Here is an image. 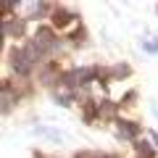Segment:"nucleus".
<instances>
[{"instance_id": "nucleus-5", "label": "nucleus", "mask_w": 158, "mask_h": 158, "mask_svg": "<svg viewBox=\"0 0 158 158\" xmlns=\"http://www.w3.org/2000/svg\"><path fill=\"white\" fill-rule=\"evenodd\" d=\"M50 16H53V27H56V29L69 27V24H71L74 19H77L71 11H66V8H61V6H58V8H53V13H50Z\"/></svg>"}, {"instance_id": "nucleus-11", "label": "nucleus", "mask_w": 158, "mask_h": 158, "mask_svg": "<svg viewBox=\"0 0 158 158\" xmlns=\"http://www.w3.org/2000/svg\"><path fill=\"white\" fill-rule=\"evenodd\" d=\"M100 158H118V156H100Z\"/></svg>"}, {"instance_id": "nucleus-6", "label": "nucleus", "mask_w": 158, "mask_h": 158, "mask_svg": "<svg viewBox=\"0 0 158 158\" xmlns=\"http://www.w3.org/2000/svg\"><path fill=\"white\" fill-rule=\"evenodd\" d=\"M24 29H27V24H24L21 19H16V21H13V19H6V21H3V34H6V37H21Z\"/></svg>"}, {"instance_id": "nucleus-3", "label": "nucleus", "mask_w": 158, "mask_h": 158, "mask_svg": "<svg viewBox=\"0 0 158 158\" xmlns=\"http://www.w3.org/2000/svg\"><path fill=\"white\" fill-rule=\"evenodd\" d=\"M116 129H118V137L121 140H137V135H140V124L137 121H129V118H118Z\"/></svg>"}, {"instance_id": "nucleus-7", "label": "nucleus", "mask_w": 158, "mask_h": 158, "mask_svg": "<svg viewBox=\"0 0 158 158\" xmlns=\"http://www.w3.org/2000/svg\"><path fill=\"white\" fill-rule=\"evenodd\" d=\"M135 153H137V158H156V153H153V148L148 145L145 140L135 142Z\"/></svg>"}, {"instance_id": "nucleus-8", "label": "nucleus", "mask_w": 158, "mask_h": 158, "mask_svg": "<svg viewBox=\"0 0 158 158\" xmlns=\"http://www.w3.org/2000/svg\"><path fill=\"white\" fill-rule=\"evenodd\" d=\"M127 74H129V66H113V69H108L106 71V77H127Z\"/></svg>"}, {"instance_id": "nucleus-1", "label": "nucleus", "mask_w": 158, "mask_h": 158, "mask_svg": "<svg viewBox=\"0 0 158 158\" xmlns=\"http://www.w3.org/2000/svg\"><path fill=\"white\" fill-rule=\"evenodd\" d=\"M100 77H106V71H103L100 66H85V69H77V71L63 74V85L77 87V85H87V82H92V79H100Z\"/></svg>"}, {"instance_id": "nucleus-2", "label": "nucleus", "mask_w": 158, "mask_h": 158, "mask_svg": "<svg viewBox=\"0 0 158 158\" xmlns=\"http://www.w3.org/2000/svg\"><path fill=\"white\" fill-rule=\"evenodd\" d=\"M11 66L16 69V74H21V77H27L29 71H32V58L27 56V50L24 48H16V50H11Z\"/></svg>"}, {"instance_id": "nucleus-9", "label": "nucleus", "mask_w": 158, "mask_h": 158, "mask_svg": "<svg viewBox=\"0 0 158 158\" xmlns=\"http://www.w3.org/2000/svg\"><path fill=\"white\" fill-rule=\"evenodd\" d=\"M145 50H150V53H156V50H158V42H145Z\"/></svg>"}, {"instance_id": "nucleus-4", "label": "nucleus", "mask_w": 158, "mask_h": 158, "mask_svg": "<svg viewBox=\"0 0 158 158\" xmlns=\"http://www.w3.org/2000/svg\"><path fill=\"white\" fill-rule=\"evenodd\" d=\"M34 42H37V45L40 48H42V50H56V45H58V42H56V37H53V29H48V27H40L37 29V34H34Z\"/></svg>"}, {"instance_id": "nucleus-10", "label": "nucleus", "mask_w": 158, "mask_h": 158, "mask_svg": "<svg viewBox=\"0 0 158 158\" xmlns=\"http://www.w3.org/2000/svg\"><path fill=\"white\" fill-rule=\"evenodd\" d=\"M124 103H127V106H129V103H135V92H127V95H124Z\"/></svg>"}]
</instances>
